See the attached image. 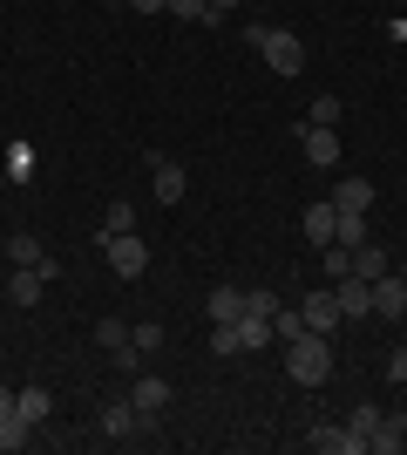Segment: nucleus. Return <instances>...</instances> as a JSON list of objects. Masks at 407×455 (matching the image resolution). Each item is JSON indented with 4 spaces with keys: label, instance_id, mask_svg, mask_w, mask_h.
<instances>
[{
    "label": "nucleus",
    "instance_id": "nucleus-1",
    "mask_svg": "<svg viewBox=\"0 0 407 455\" xmlns=\"http://www.w3.org/2000/svg\"><path fill=\"white\" fill-rule=\"evenodd\" d=\"M286 380L326 387L333 380V333H299V340H286Z\"/></svg>",
    "mask_w": 407,
    "mask_h": 455
},
{
    "label": "nucleus",
    "instance_id": "nucleus-2",
    "mask_svg": "<svg viewBox=\"0 0 407 455\" xmlns=\"http://www.w3.org/2000/svg\"><path fill=\"white\" fill-rule=\"evenodd\" d=\"M252 55H265L271 76H299L306 68V41L292 28H252Z\"/></svg>",
    "mask_w": 407,
    "mask_h": 455
},
{
    "label": "nucleus",
    "instance_id": "nucleus-3",
    "mask_svg": "<svg viewBox=\"0 0 407 455\" xmlns=\"http://www.w3.org/2000/svg\"><path fill=\"white\" fill-rule=\"evenodd\" d=\"M102 259H109V272H116V279H136V272L150 266V245H143L136 231H122V238H102Z\"/></svg>",
    "mask_w": 407,
    "mask_h": 455
},
{
    "label": "nucleus",
    "instance_id": "nucleus-4",
    "mask_svg": "<svg viewBox=\"0 0 407 455\" xmlns=\"http://www.w3.org/2000/svg\"><path fill=\"white\" fill-rule=\"evenodd\" d=\"M333 299H340V320H367L373 313V279L347 272V279H333Z\"/></svg>",
    "mask_w": 407,
    "mask_h": 455
},
{
    "label": "nucleus",
    "instance_id": "nucleus-5",
    "mask_svg": "<svg viewBox=\"0 0 407 455\" xmlns=\"http://www.w3.org/2000/svg\"><path fill=\"white\" fill-rule=\"evenodd\" d=\"M150 184H156V204H184L191 177H184V164H176V156H150Z\"/></svg>",
    "mask_w": 407,
    "mask_h": 455
},
{
    "label": "nucleus",
    "instance_id": "nucleus-6",
    "mask_svg": "<svg viewBox=\"0 0 407 455\" xmlns=\"http://www.w3.org/2000/svg\"><path fill=\"white\" fill-rule=\"evenodd\" d=\"M373 320H407V279L401 272H380V279H373Z\"/></svg>",
    "mask_w": 407,
    "mask_h": 455
},
{
    "label": "nucleus",
    "instance_id": "nucleus-7",
    "mask_svg": "<svg viewBox=\"0 0 407 455\" xmlns=\"http://www.w3.org/2000/svg\"><path fill=\"white\" fill-rule=\"evenodd\" d=\"M312 449H319V455H367V442H360V435H353V428H340V421H312Z\"/></svg>",
    "mask_w": 407,
    "mask_h": 455
},
{
    "label": "nucleus",
    "instance_id": "nucleus-8",
    "mask_svg": "<svg viewBox=\"0 0 407 455\" xmlns=\"http://www.w3.org/2000/svg\"><path fill=\"white\" fill-rule=\"evenodd\" d=\"M55 279V259H48V266H20L14 279H7V299L14 306H41V285Z\"/></svg>",
    "mask_w": 407,
    "mask_h": 455
},
{
    "label": "nucleus",
    "instance_id": "nucleus-9",
    "mask_svg": "<svg viewBox=\"0 0 407 455\" xmlns=\"http://www.w3.org/2000/svg\"><path fill=\"white\" fill-rule=\"evenodd\" d=\"M129 401H136V415H143V421H150V415H163V408H170V380L136 374V380H129Z\"/></svg>",
    "mask_w": 407,
    "mask_h": 455
},
{
    "label": "nucleus",
    "instance_id": "nucleus-10",
    "mask_svg": "<svg viewBox=\"0 0 407 455\" xmlns=\"http://www.w3.org/2000/svg\"><path fill=\"white\" fill-rule=\"evenodd\" d=\"M333 211L367 218V211H373V184H367V177H340V184H333Z\"/></svg>",
    "mask_w": 407,
    "mask_h": 455
},
{
    "label": "nucleus",
    "instance_id": "nucleus-11",
    "mask_svg": "<svg viewBox=\"0 0 407 455\" xmlns=\"http://www.w3.org/2000/svg\"><path fill=\"white\" fill-rule=\"evenodd\" d=\"M299 143H306V164H319V171H333V164H340V136L319 130V123H306V130H299Z\"/></svg>",
    "mask_w": 407,
    "mask_h": 455
},
{
    "label": "nucleus",
    "instance_id": "nucleus-12",
    "mask_svg": "<svg viewBox=\"0 0 407 455\" xmlns=\"http://www.w3.org/2000/svg\"><path fill=\"white\" fill-rule=\"evenodd\" d=\"M238 313H245V292H238V285H211V299H204V320H211V326H231Z\"/></svg>",
    "mask_w": 407,
    "mask_h": 455
},
{
    "label": "nucleus",
    "instance_id": "nucleus-13",
    "mask_svg": "<svg viewBox=\"0 0 407 455\" xmlns=\"http://www.w3.org/2000/svg\"><path fill=\"white\" fill-rule=\"evenodd\" d=\"M299 313H306V326H312V333H333V326H340V299H333V285H319V292H312V299L299 306Z\"/></svg>",
    "mask_w": 407,
    "mask_h": 455
},
{
    "label": "nucleus",
    "instance_id": "nucleus-14",
    "mask_svg": "<svg viewBox=\"0 0 407 455\" xmlns=\"http://www.w3.org/2000/svg\"><path fill=\"white\" fill-rule=\"evenodd\" d=\"M136 421H143V415H136V401H109V408H102V435H109V442H129Z\"/></svg>",
    "mask_w": 407,
    "mask_h": 455
},
{
    "label": "nucleus",
    "instance_id": "nucleus-15",
    "mask_svg": "<svg viewBox=\"0 0 407 455\" xmlns=\"http://www.w3.org/2000/svg\"><path fill=\"white\" fill-rule=\"evenodd\" d=\"M14 415H20V421H35V428H41V421L55 415V395H48V387H20V395H14Z\"/></svg>",
    "mask_w": 407,
    "mask_h": 455
},
{
    "label": "nucleus",
    "instance_id": "nucleus-16",
    "mask_svg": "<svg viewBox=\"0 0 407 455\" xmlns=\"http://www.w3.org/2000/svg\"><path fill=\"white\" fill-rule=\"evenodd\" d=\"M367 449H373V455H401V449H407V421H401V415H380V428H373Z\"/></svg>",
    "mask_w": 407,
    "mask_h": 455
},
{
    "label": "nucleus",
    "instance_id": "nucleus-17",
    "mask_svg": "<svg viewBox=\"0 0 407 455\" xmlns=\"http://www.w3.org/2000/svg\"><path fill=\"white\" fill-rule=\"evenodd\" d=\"M333 225H340L333 197H326V204H312V211H306V238H312V251H319V245H333Z\"/></svg>",
    "mask_w": 407,
    "mask_h": 455
},
{
    "label": "nucleus",
    "instance_id": "nucleus-18",
    "mask_svg": "<svg viewBox=\"0 0 407 455\" xmlns=\"http://www.w3.org/2000/svg\"><path fill=\"white\" fill-rule=\"evenodd\" d=\"M122 231H136V204H129V197H116V204L102 211V231H96V238H122Z\"/></svg>",
    "mask_w": 407,
    "mask_h": 455
},
{
    "label": "nucleus",
    "instance_id": "nucleus-19",
    "mask_svg": "<svg viewBox=\"0 0 407 455\" xmlns=\"http://www.w3.org/2000/svg\"><path fill=\"white\" fill-rule=\"evenodd\" d=\"M7 259H14V266H48V251H41L35 231H14V238H7Z\"/></svg>",
    "mask_w": 407,
    "mask_h": 455
},
{
    "label": "nucleus",
    "instance_id": "nucleus-20",
    "mask_svg": "<svg viewBox=\"0 0 407 455\" xmlns=\"http://www.w3.org/2000/svg\"><path fill=\"white\" fill-rule=\"evenodd\" d=\"M35 442V421H20V415H0V455H14Z\"/></svg>",
    "mask_w": 407,
    "mask_h": 455
},
{
    "label": "nucleus",
    "instance_id": "nucleus-21",
    "mask_svg": "<svg viewBox=\"0 0 407 455\" xmlns=\"http://www.w3.org/2000/svg\"><path fill=\"white\" fill-rule=\"evenodd\" d=\"M96 347H102V354H122V347H136V340H129V320H96Z\"/></svg>",
    "mask_w": 407,
    "mask_h": 455
},
{
    "label": "nucleus",
    "instance_id": "nucleus-22",
    "mask_svg": "<svg viewBox=\"0 0 407 455\" xmlns=\"http://www.w3.org/2000/svg\"><path fill=\"white\" fill-rule=\"evenodd\" d=\"M353 272H360V279H380V272H387V245H373V238H367V245L353 251Z\"/></svg>",
    "mask_w": 407,
    "mask_h": 455
},
{
    "label": "nucleus",
    "instance_id": "nucleus-23",
    "mask_svg": "<svg viewBox=\"0 0 407 455\" xmlns=\"http://www.w3.org/2000/svg\"><path fill=\"white\" fill-rule=\"evenodd\" d=\"M238 340H245V354L271 347V320H252V313H238Z\"/></svg>",
    "mask_w": 407,
    "mask_h": 455
},
{
    "label": "nucleus",
    "instance_id": "nucleus-24",
    "mask_svg": "<svg viewBox=\"0 0 407 455\" xmlns=\"http://www.w3.org/2000/svg\"><path fill=\"white\" fill-rule=\"evenodd\" d=\"M163 14H184V20H204V28H217V20H224V14H217V7H211V0H170V7H163Z\"/></svg>",
    "mask_w": 407,
    "mask_h": 455
},
{
    "label": "nucleus",
    "instance_id": "nucleus-25",
    "mask_svg": "<svg viewBox=\"0 0 407 455\" xmlns=\"http://www.w3.org/2000/svg\"><path fill=\"white\" fill-rule=\"evenodd\" d=\"M211 354H217V361H238V354H245V340H238V320H231V326H211Z\"/></svg>",
    "mask_w": 407,
    "mask_h": 455
},
{
    "label": "nucleus",
    "instance_id": "nucleus-26",
    "mask_svg": "<svg viewBox=\"0 0 407 455\" xmlns=\"http://www.w3.org/2000/svg\"><path fill=\"white\" fill-rule=\"evenodd\" d=\"M278 292H271V285H252V292H245V313H252V320H271V313H278Z\"/></svg>",
    "mask_w": 407,
    "mask_h": 455
},
{
    "label": "nucleus",
    "instance_id": "nucleus-27",
    "mask_svg": "<svg viewBox=\"0 0 407 455\" xmlns=\"http://www.w3.org/2000/svg\"><path fill=\"white\" fill-rule=\"evenodd\" d=\"M340 116H347V102H340V95H319L306 123H319V130H340Z\"/></svg>",
    "mask_w": 407,
    "mask_h": 455
},
{
    "label": "nucleus",
    "instance_id": "nucleus-28",
    "mask_svg": "<svg viewBox=\"0 0 407 455\" xmlns=\"http://www.w3.org/2000/svg\"><path fill=\"white\" fill-rule=\"evenodd\" d=\"M319 266H326V279H347V272H353V251L347 245H319Z\"/></svg>",
    "mask_w": 407,
    "mask_h": 455
},
{
    "label": "nucleus",
    "instance_id": "nucleus-29",
    "mask_svg": "<svg viewBox=\"0 0 407 455\" xmlns=\"http://www.w3.org/2000/svg\"><path fill=\"white\" fill-rule=\"evenodd\" d=\"M360 442H373V428H380V408H353V421H347Z\"/></svg>",
    "mask_w": 407,
    "mask_h": 455
},
{
    "label": "nucleus",
    "instance_id": "nucleus-30",
    "mask_svg": "<svg viewBox=\"0 0 407 455\" xmlns=\"http://www.w3.org/2000/svg\"><path fill=\"white\" fill-rule=\"evenodd\" d=\"M129 340L143 347V354H156V347H163V326H156V320H143V326H129Z\"/></svg>",
    "mask_w": 407,
    "mask_h": 455
},
{
    "label": "nucleus",
    "instance_id": "nucleus-31",
    "mask_svg": "<svg viewBox=\"0 0 407 455\" xmlns=\"http://www.w3.org/2000/svg\"><path fill=\"white\" fill-rule=\"evenodd\" d=\"M35 171V150H27V143H14V150H7V177H27Z\"/></svg>",
    "mask_w": 407,
    "mask_h": 455
},
{
    "label": "nucleus",
    "instance_id": "nucleus-32",
    "mask_svg": "<svg viewBox=\"0 0 407 455\" xmlns=\"http://www.w3.org/2000/svg\"><path fill=\"white\" fill-rule=\"evenodd\" d=\"M387 380H407V347H394V354H387Z\"/></svg>",
    "mask_w": 407,
    "mask_h": 455
},
{
    "label": "nucleus",
    "instance_id": "nucleus-33",
    "mask_svg": "<svg viewBox=\"0 0 407 455\" xmlns=\"http://www.w3.org/2000/svg\"><path fill=\"white\" fill-rule=\"evenodd\" d=\"M122 7H136V14H163L170 0H122Z\"/></svg>",
    "mask_w": 407,
    "mask_h": 455
},
{
    "label": "nucleus",
    "instance_id": "nucleus-34",
    "mask_svg": "<svg viewBox=\"0 0 407 455\" xmlns=\"http://www.w3.org/2000/svg\"><path fill=\"white\" fill-rule=\"evenodd\" d=\"M0 415H14V395H7V387H0Z\"/></svg>",
    "mask_w": 407,
    "mask_h": 455
}]
</instances>
